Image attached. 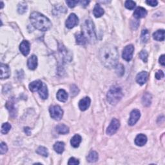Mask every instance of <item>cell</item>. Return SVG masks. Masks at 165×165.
Wrapping results in <instances>:
<instances>
[{
	"label": "cell",
	"instance_id": "obj_1",
	"mask_svg": "<svg viewBox=\"0 0 165 165\" xmlns=\"http://www.w3.org/2000/svg\"><path fill=\"white\" fill-rule=\"evenodd\" d=\"M100 59L105 67L109 68L116 67L119 59L118 49L112 45L102 47L100 51Z\"/></svg>",
	"mask_w": 165,
	"mask_h": 165
},
{
	"label": "cell",
	"instance_id": "obj_2",
	"mask_svg": "<svg viewBox=\"0 0 165 165\" xmlns=\"http://www.w3.org/2000/svg\"><path fill=\"white\" fill-rule=\"evenodd\" d=\"M30 19L33 26L41 31H47L52 26L50 19L38 12L32 13L30 16Z\"/></svg>",
	"mask_w": 165,
	"mask_h": 165
},
{
	"label": "cell",
	"instance_id": "obj_3",
	"mask_svg": "<svg viewBox=\"0 0 165 165\" xmlns=\"http://www.w3.org/2000/svg\"><path fill=\"white\" fill-rule=\"evenodd\" d=\"M82 34L86 41L90 43H95L96 41V35L95 32L94 24L91 19H86L82 25Z\"/></svg>",
	"mask_w": 165,
	"mask_h": 165
},
{
	"label": "cell",
	"instance_id": "obj_4",
	"mask_svg": "<svg viewBox=\"0 0 165 165\" xmlns=\"http://www.w3.org/2000/svg\"><path fill=\"white\" fill-rule=\"evenodd\" d=\"M121 88L118 86H113L111 87L107 94V100L112 105H115L123 97Z\"/></svg>",
	"mask_w": 165,
	"mask_h": 165
},
{
	"label": "cell",
	"instance_id": "obj_5",
	"mask_svg": "<svg viewBox=\"0 0 165 165\" xmlns=\"http://www.w3.org/2000/svg\"><path fill=\"white\" fill-rule=\"evenodd\" d=\"M49 112L51 118L56 120V121L61 120L62 119L63 116V110L58 105L51 106L50 107Z\"/></svg>",
	"mask_w": 165,
	"mask_h": 165
},
{
	"label": "cell",
	"instance_id": "obj_6",
	"mask_svg": "<svg viewBox=\"0 0 165 165\" xmlns=\"http://www.w3.org/2000/svg\"><path fill=\"white\" fill-rule=\"evenodd\" d=\"M120 127V122L118 119H113L107 130V134L109 136L115 134Z\"/></svg>",
	"mask_w": 165,
	"mask_h": 165
},
{
	"label": "cell",
	"instance_id": "obj_7",
	"mask_svg": "<svg viewBox=\"0 0 165 165\" xmlns=\"http://www.w3.org/2000/svg\"><path fill=\"white\" fill-rule=\"evenodd\" d=\"M134 51V47L132 45H129L125 47L123 51V58L125 61H130V60L132 59Z\"/></svg>",
	"mask_w": 165,
	"mask_h": 165
},
{
	"label": "cell",
	"instance_id": "obj_8",
	"mask_svg": "<svg viewBox=\"0 0 165 165\" xmlns=\"http://www.w3.org/2000/svg\"><path fill=\"white\" fill-rule=\"evenodd\" d=\"M78 23H79V19L77 16L75 14H71L66 21L65 25L68 29H71L78 25Z\"/></svg>",
	"mask_w": 165,
	"mask_h": 165
},
{
	"label": "cell",
	"instance_id": "obj_9",
	"mask_svg": "<svg viewBox=\"0 0 165 165\" xmlns=\"http://www.w3.org/2000/svg\"><path fill=\"white\" fill-rule=\"evenodd\" d=\"M141 117V113L139 110L135 109L132 111L130 113V117L128 121V124L130 126H133L138 121Z\"/></svg>",
	"mask_w": 165,
	"mask_h": 165
},
{
	"label": "cell",
	"instance_id": "obj_10",
	"mask_svg": "<svg viewBox=\"0 0 165 165\" xmlns=\"http://www.w3.org/2000/svg\"><path fill=\"white\" fill-rule=\"evenodd\" d=\"M1 68V79H7L10 76V70L9 67L7 65L1 63L0 66Z\"/></svg>",
	"mask_w": 165,
	"mask_h": 165
},
{
	"label": "cell",
	"instance_id": "obj_11",
	"mask_svg": "<svg viewBox=\"0 0 165 165\" xmlns=\"http://www.w3.org/2000/svg\"><path fill=\"white\" fill-rule=\"evenodd\" d=\"M19 50L24 56H28L31 50V45H30L29 42L27 41H22L19 45Z\"/></svg>",
	"mask_w": 165,
	"mask_h": 165
},
{
	"label": "cell",
	"instance_id": "obj_12",
	"mask_svg": "<svg viewBox=\"0 0 165 165\" xmlns=\"http://www.w3.org/2000/svg\"><path fill=\"white\" fill-rule=\"evenodd\" d=\"M91 100L88 97H85L81 100L79 102V107L81 111H85L87 110L91 105Z\"/></svg>",
	"mask_w": 165,
	"mask_h": 165
},
{
	"label": "cell",
	"instance_id": "obj_13",
	"mask_svg": "<svg viewBox=\"0 0 165 165\" xmlns=\"http://www.w3.org/2000/svg\"><path fill=\"white\" fill-rule=\"evenodd\" d=\"M147 79H148V74L145 71L141 72L136 76V81L140 85H143L144 84H145Z\"/></svg>",
	"mask_w": 165,
	"mask_h": 165
},
{
	"label": "cell",
	"instance_id": "obj_14",
	"mask_svg": "<svg viewBox=\"0 0 165 165\" xmlns=\"http://www.w3.org/2000/svg\"><path fill=\"white\" fill-rule=\"evenodd\" d=\"M43 85V83H42L40 80L34 81L30 83L29 89H30V91L32 92H39L40 91V90L41 88Z\"/></svg>",
	"mask_w": 165,
	"mask_h": 165
},
{
	"label": "cell",
	"instance_id": "obj_15",
	"mask_svg": "<svg viewBox=\"0 0 165 165\" xmlns=\"http://www.w3.org/2000/svg\"><path fill=\"white\" fill-rule=\"evenodd\" d=\"M147 15V11L146 10L145 8L143 7H137L136 10L134 11V16L136 17V19H140L142 17H145Z\"/></svg>",
	"mask_w": 165,
	"mask_h": 165
},
{
	"label": "cell",
	"instance_id": "obj_16",
	"mask_svg": "<svg viewBox=\"0 0 165 165\" xmlns=\"http://www.w3.org/2000/svg\"><path fill=\"white\" fill-rule=\"evenodd\" d=\"M27 65L29 69L35 70L38 66V58L36 56L32 55L30 57L27 61Z\"/></svg>",
	"mask_w": 165,
	"mask_h": 165
},
{
	"label": "cell",
	"instance_id": "obj_17",
	"mask_svg": "<svg viewBox=\"0 0 165 165\" xmlns=\"http://www.w3.org/2000/svg\"><path fill=\"white\" fill-rule=\"evenodd\" d=\"M147 142V137L143 134H140L137 135V137L135 139V143L137 146H143L145 145Z\"/></svg>",
	"mask_w": 165,
	"mask_h": 165
},
{
	"label": "cell",
	"instance_id": "obj_18",
	"mask_svg": "<svg viewBox=\"0 0 165 165\" xmlns=\"http://www.w3.org/2000/svg\"><path fill=\"white\" fill-rule=\"evenodd\" d=\"M68 94L65 90L61 89L57 93V99L61 102H65L68 99Z\"/></svg>",
	"mask_w": 165,
	"mask_h": 165
},
{
	"label": "cell",
	"instance_id": "obj_19",
	"mask_svg": "<svg viewBox=\"0 0 165 165\" xmlns=\"http://www.w3.org/2000/svg\"><path fill=\"white\" fill-rule=\"evenodd\" d=\"M56 130L59 134H67L69 132V128L64 124H60L56 126Z\"/></svg>",
	"mask_w": 165,
	"mask_h": 165
},
{
	"label": "cell",
	"instance_id": "obj_20",
	"mask_svg": "<svg viewBox=\"0 0 165 165\" xmlns=\"http://www.w3.org/2000/svg\"><path fill=\"white\" fill-rule=\"evenodd\" d=\"M153 38L156 41H163L164 40V30H159L156 31L153 34Z\"/></svg>",
	"mask_w": 165,
	"mask_h": 165
},
{
	"label": "cell",
	"instance_id": "obj_21",
	"mask_svg": "<svg viewBox=\"0 0 165 165\" xmlns=\"http://www.w3.org/2000/svg\"><path fill=\"white\" fill-rule=\"evenodd\" d=\"M81 137L79 135L76 134L72 138V139L70 141L71 145L74 148H77L78 146H79L81 142Z\"/></svg>",
	"mask_w": 165,
	"mask_h": 165
},
{
	"label": "cell",
	"instance_id": "obj_22",
	"mask_svg": "<svg viewBox=\"0 0 165 165\" xmlns=\"http://www.w3.org/2000/svg\"><path fill=\"white\" fill-rule=\"evenodd\" d=\"M93 13H94V15L95 17H100L104 14V11L100 5L96 4L94 8V10H93Z\"/></svg>",
	"mask_w": 165,
	"mask_h": 165
},
{
	"label": "cell",
	"instance_id": "obj_23",
	"mask_svg": "<svg viewBox=\"0 0 165 165\" xmlns=\"http://www.w3.org/2000/svg\"><path fill=\"white\" fill-rule=\"evenodd\" d=\"M54 150L58 153V154H62L65 150V144L63 142H57L54 145Z\"/></svg>",
	"mask_w": 165,
	"mask_h": 165
},
{
	"label": "cell",
	"instance_id": "obj_24",
	"mask_svg": "<svg viewBox=\"0 0 165 165\" xmlns=\"http://www.w3.org/2000/svg\"><path fill=\"white\" fill-rule=\"evenodd\" d=\"M99 159L98 154L95 151H92L89 153L87 156V161L90 163H95Z\"/></svg>",
	"mask_w": 165,
	"mask_h": 165
},
{
	"label": "cell",
	"instance_id": "obj_25",
	"mask_svg": "<svg viewBox=\"0 0 165 165\" xmlns=\"http://www.w3.org/2000/svg\"><path fill=\"white\" fill-rule=\"evenodd\" d=\"M142 103L143 105L145 107H148L152 103V95L148 93L145 94L143 97Z\"/></svg>",
	"mask_w": 165,
	"mask_h": 165
},
{
	"label": "cell",
	"instance_id": "obj_26",
	"mask_svg": "<svg viewBox=\"0 0 165 165\" xmlns=\"http://www.w3.org/2000/svg\"><path fill=\"white\" fill-rule=\"evenodd\" d=\"M38 92L41 98L43 99V100H46V99H47L48 95H49V93H48V89L45 84H43L41 88Z\"/></svg>",
	"mask_w": 165,
	"mask_h": 165
},
{
	"label": "cell",
	"instance_id": "obj_27",
	"mask_svg": "<svg viewBox=\"0 0 165 165\" xmlns=\"http://www.w3.org/2000/svg\"><path fill=\"white\" fill-rule=\"evenodd\" d=\"M6 107H7V109L9 110L11 114H16V109H15L14 100L13 98H12L11 100H10L7 102V104H6Z\"/></svg>",
	"mask_w": 165,
	"mask_h": 165
},
{
	"label": "cell",
	"instance_id": "obj_28",
	"mask_svg": "<svg viewBox=\"0 0 165 165\" xmlns=\"http://www.w3.org/2000/svg\"><path fill=\"white\" fill-rule=\"evenodd\" d=\"M36 153L38 154L43 156V157H48L49 155V152L47 148L44 146H40L36 150Z\"/></svg>",
	"mask_w": 165,
	"mask_h": 165
},
{
	"label": "cell",
	"instance_id": "obj_29",
	"mask_svg": "<svg viewBox=\"0 0 165 165\" xmlns=\"http://www.w3.org/2000/svg\"><path fill=\"white\" fill-rule=\"evenodd\" d=\"M141 38V41H143V43H147V42L150 39V34L148 30H143Z\"/></svg>",
	"mask_w": 165,
	"mask_h": 165
},
{
	"label": "cell",
	"instance_id": "obj_30",
	"mask_svg": "<svg viewBox=\"0 0 165 165\" xmlns=\"http://www.w3.org/2000/svg\"><path fill=\"white\" fill-rule=\"evenodd\" d=\"M76 43L78 45H84L86 43V38H85V36L81 34H79L76 35Z\"/></svg>",
	"mask_w": 165,
	"mask_h": 165
},
{
	"label": "cell",
	"instance_id": "obj_31",
	"mask_svg": "<svg viewBox=\"0 0 165 165\" xmlns=\"http://www.w3.org/2000/svg\"><path fill=\"white\" fill-rule=\"evenodd\" d=\"M11 129V125L8 123H5L3 124L1 127V133L3 134H7Z\"/></svg>",
	"mask_w": 165,
	"mask_h": 165
},
{
	"label": "cell",
	"instance_id": "obj_32",
	"mask_svg": "<svg viewBox=\"0 0 165 165\" xmlns=\"http://www.w3.org/2000/svg\"><path fill=\"white\" fill-rule=\"evenodd\" d=\"M26 9H27V5H26V4L25 3L23 2L19 4L17 10H18V13L19 14H24L26 11Z\"/></svg>",
	"mask_w": 165,
	"mask_h": 165
},
{
	"label": "cell",
	"instance_id": "obj_33",
	"mask_svg": "<svg viewBox=\"0 0 165 165\" xmlns=\"http://www.w3.org/2000/svg\"><path fill=\"white\" fill-rule=\"evenodd\" d=\"M116 72L118 74V76H122L125 73V68L123 65L121 64H119L116 65Z\"/></svg>",
	"mask_w": 165,
	"mask_h": 165
},
{
	"label": "cell",
	"instance_id": "obj_34",
	"mask_svg": "<svg viewBox=\"0 0 165 165\" xmlns=\"http://www.w3.org/2000/svg\"><path fill=\"white\" fill-rule=\"evenodd\" d=\"M136 2H134L133 1H127L125 3V7L129 10L134 9V7H136Z\"/></svg>",
	"mask_w": 165,
	"mask_h": 165
},
{
	"label": "cell",
	"instance_id": "obj_35",
	"mask_svg": "<svg viewBox=\"0 0 165 165\" xmlns=\"http://www.w3.org/2000/svg\"><path fill=\"white\" fill-rule=\"evenodd\" d=\"M139 58L145 63L147 62V61H148V53H147L146 50H142L139 53Z\"/></svg>",
	"mask_w": 165,
	"mask_h": 165
},
{
	"label": "cell",
	"instance_id": "obj_36",
	"mask_svg": "<svg viewBox=\"0 0 165 165\" xmlns=\"http://www.w3.org/2000/svg\"><path fill=\"white\" fill-rule=\"evenodd\" d=\"M8 151V147L6 143L2 142L0 145V154H4Z\"/></svg>",
	"mask_w": 165,
	"mask_h": 165
},
{
	"label": "cell",
	"instance_id": "obj_37",
	"mask_svg": "<svg viewBox=\"0 0 165 165\" xmlns=\"http://www.w3.org/2000/svg\"><path fill=\"white\" fill-rule=\"evenodd\" d=\"M70 92L72 96H75V95H76L77 94H78V93H79V89H78V88L76 85H73L72 86H71Z\"/></svg>",
	"mask_w": 165,
	"mask_h": 165
},
{
	"label": "cell",
	"instance_id": "obj_38",
	"mask_svg": "<svg viewBox=\"0 0 165 165\" xmlns=\"http://www.w3.org/2000/svg\"><path fill=\"white\" fill-rule=\"evenodd\" d=\"M68 164L69 165H77L79 164V161L78 159H76V158L71 157L70 158V159H69L68 162Z\"/></svg>",
	"mask_w": 165,
	"mask_h": 165
},
{
	"label": "cell",
	"instance_id": "obj_39",
	"mask_svg": "<svg viewBox=\"0 0 165 165\" xmlns=\"http://www.w3.org/2000/svg\"><path fill=\"white\" fill-rule=\"evenodd\" d=\"M67 4L70 8H74V7H76V5L79 3L78 1H66Z\"/></svg>",
	"mask_w": 165,
	"mask_h": 165
},
{
	"label": "cell",
	"instance_id": "obj_40",
	"mask_svg": "<svg viewBox=\"0 0 165 165\" xmlns=\"http://www.w3.org/2000/svg\"><path fill=\"white\" fill-rule=\"evenodd\" d=\"M164 74L163 73V72L162 70H158L155 74V78L157 79H161L163 77H164Z\"/></svg>",
	"mask_w": 165,
	"mask_h": 165
},
{
	"label": "cell",
	"instance_id": "obj_41",
	"mask_svg": "<svg viewBox=\"0 0 165 165\" xmlns=\"http://www.w3.org/2000/svg\"><path fill=\"white\" fill-rule=\"evenodd\" d=\"M146 3L148 5L152 6V7H155L158 4L157 1H155V0H148V1H146Z\"/></svg>",
	"mask_w": 165,
	"mask_h": 165
},
{
	"label": "cell",
	"instance_id": "obj_42",
	"mask_svg": "<svg viewBox=\"0 0 165 165\" xmlns=\"http://www.w3.org/2000/svg\"><path fill=\"white\" fill-rule=\"evenodd\" d=\"M159 63H160L163 65V66H164L165 65V62H164V55H162L161 57H160V58H159Z\"/></svg>",
	"mask_w": 165,
	"mask_h": 165
},
{
	"label": "cell",
	"instance_id": "obj_43",
	"mask_svg": "<svg viewBox=\"0 0 165 165\" xmlns=\"http://www.w3.org/2000/svg\"><path fill=\"white\" fill-rule=\"evenodd\" d=\"M80 3H81V5L83 6V7H86V6L88 5L90 1H80Z\"/></svg>",
	"mask_w": 165,
	"mask_h": 165
},
{
	"label": "cell",
	"instance_id": "obj_44",
	"mask_svg": "<svg viewBox=\"0 0 165 165\" xmlns=\"http://www.w3.org/2000/svg\"><path fill=\"white\" fill-rule=\"evenodd\" d=\"M25 132H26V134L27 135H31V129H30L29 127L25 128Z\"/></svg>",
	"mask_w": 165,
	"mask_h": 165
},
{
	"label": "cell",
	"instance_id": "obj_45",
	"mask_svg": "<svg viewBox=\"0 0 165 165\" xmlns=\"http://www.w3.org/2000/svg\"><path fill=\"white\" fill-rule=\"evenodd\" d=\"M1 8H3V5H3V3L2 1H1Z\"/></svg>",
	"mask_w": 165,
	"mask_h": 165
}]
</instances>
